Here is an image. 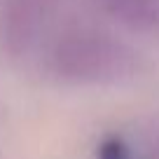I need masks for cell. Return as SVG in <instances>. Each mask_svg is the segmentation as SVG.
I'll use <instances>...</instances> for the list:
<instances>
[{"label":"cell","mask_w":159,"mask_h":159,"mask_svg":"<svg viewBox=\"0 0 159 159\" xmlns=\"http://www.w3.org/2000/svg\"><path fill=\"white\" fill-rule=\"evenodd\" d=\"M56 70L75 80L117 77L129 66V52L108 33L94 28H68L54 47Z\"/></svg>","instance_id":"6da1fadb"},{"label":"cell","mask_w":159,"mask_h":159,"mask_svg":"<svg viewBox=\"0 0 159 159\" xmlns=\"http://www.w3.org/2000/svg\"><path fill=\"white\" fill-rule=\"evenodd\" d=\"M115 19L134 28H159V0H96Z\"/></svg>","instance_id":"7a4b0ae2"}]
</instances>
